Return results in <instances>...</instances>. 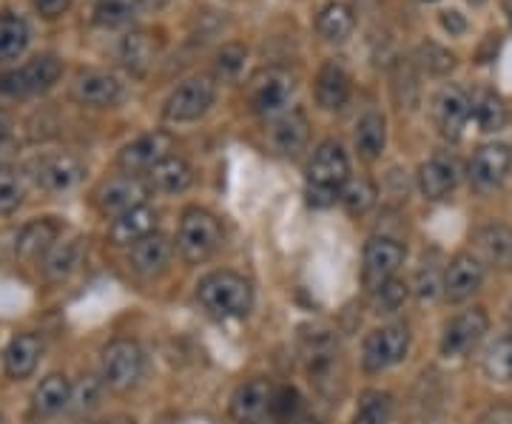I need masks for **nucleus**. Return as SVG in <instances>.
<instances>
[{"label": "nucleus", "instance_id": "nucleus-1", "mask_svg": "<svg viewBox=\"0 0 512 424\" xmlns=\"http://www.w3.org/2000/svg\"><path fill=\"white\" fill-rule=\"evenodd\" d=\"M197 299L202 308L217 319H239L251 311L254 291H251V282L234 271H214L200 279Z\"/></svg>", "mask_w": 512, "mask_h": 424}, {"label": "nucleus", "instance_id": "nucleus-2", "mask_svg": "<svg viewBox=\"0 0 512 424\" xmlns=\"http://www.w3.org/2000/svg\"><path fill=\"white\" fill-rule=\"evenodd\" d=\"M302 359H305V373L311 379V385L322 396H330L336 385L342 382V351H339V342L325 333H311L305 339V348H302Z\"/></svg>", "mask_w": 512, "mask_h": 424}, {"label": "nucleus", "instance_id": "nucleus-3", "mask_svg": "<svg viewBox=\"0 0 512 424\" xmlns=\"http://www.w3.org/2000/svg\"><path fill=\"white\" fill-rule=\"evenodd\" d=\"M63 74V63L57 55H37L26 60L18 69L0 74V94L6 97H32V94L49 92Z\"/></svg>", "mask_w": 512, "mask_h": 424}, {"label": "nucleus", "instance_id": "nucleus-4", "mask_svg": "<svg viewBox=\"0 0 512 424\" xmlns=\"http://www.w3.org/2000/svg\"><path fill=\"white\" fill-rule=\"evenodd\" d=\"M222 242V225L220 220L205 211V208H188L180 220V237H177V245H180V254H183L188 262H205L211 257Z\"/></svg>", "mask_w": 512, "mask_h": 424}, {"label": "nucleus", "instance_id": "nucleus-5", "mask_svg": "<svg viewBox=\"0 0 512 424\" xmlns=\"http://www.w3.org/2000/svg\"><path fill=\"white\" fill-rule=\"evenodd\" d=\"M146 370V353L131 339H114L103 351V382L117 393L131 390Z\"/></svg>", "mask_w": 512, "mask_h": 424}, {"label": "nucleus", "instance_id": "nucleus-6", "mask_svg": "<svg viewBox=\"0 0 512 424\" xmlns=\"http://www.w3.org/2000/svg\"><path fill=\"white\" fill-rule=\"evenodd\" d=\"M217 86L211 77H188L174 92L168 94L163 106V117L168 123H191L200 120L205 111L214 106Z\"/></svg>", "mask_w": 512, "mask_h": 424}, {"label": "nucleus", "instance_id": "nucleus-7", "mask_svg": "<svg viewBox=\"0 0 512 424\" xmlns=\"http://www.w3.org/2000/svg\"><path fill=\"white\" fill-rule=\"evenodd\" d=\"M407 351H410V328L407 325H384L365 339L362 365L367 373H382V370L399 365Z\"/></svg>", "mask_w": 512, "mask_h": 424}, {"label": "nucleus", "instance_id": "nucleus-8", "mask_svg": "<svg viewBox=\"0 0 512 424\" xmlns=\"http://www.w3.org/2000/svg\"><path fill=\"white\" fill-rule=\"evenodd\" d=\"M487 328H490V319L484 314V308L458 314L456 319H450V325L441 333V356H447V359L467 356L484 339Z\"/></svg>", "mask_w": 512, "mask_h": 424}, {"label": "nucleus", "instance_id": "nucleus-9", "mask_svg": "<svg viewBox=\"0 0 512 424\" xmlns=\"http://www.w3.org/2000/svg\"><path fill=\"white\" fill-rule=\"evenodd\" d=\"M174 151V140L171 134L165 131H151V134H143L137 137L134 143L123 146V151L117 154V166L123 168L126 174H143V171H151L157 163H163L165 157H171Z\"/></svg>", "mask_w": 512, "mask_h": 424}, {"label": "nucleus", "instance_id": "nucleus-10", "mask_svg": "<svg viewBox=\"0 0 512 424\" xmlns=\"http://www.w3.org/2000/svg\"><path fill=\"white\" fill-rule=\"evenodd\" d=\"M404 262V248L390 237H373L365 245V285L367 291H379L390 279H396V271Z\"/></svg>", "mask_w": 512, "mask_h": 424}, {"label": "nucleus", "instance_id": "nucleus-11", "mask_svg": "<svg viewBox=\"0 0 512 424\" xmlns=\"http://www.w3.org/2000/svg\"><path fill=\"white\" fill-rule=\"evenodd\" d=\"M72 94L77 103L83 106H94V109H114L123 103L126 89L123 83L111 72H100V69H89V72L77 74Z\"/></svg>", "mask_w": 512, "mask_h": 424}, {"label": "nucleus", "instance_id": "nucleus-12", "mask_svg": "<svg viewBox=\"0 0 512 424\" xmlns=\"http://www.w3.org/2000/svg\"><path fill=\"white\" fill-rule=\"evenodd\" d=\"M293 80L279 69H262L248 83V103L256 114H276L291 100Z\"/></svg>", "mask_w": 512, "mask_h": 424}, {"label": "nucleus", "instance_id": "nucleus-13", "mask_svg": "<svg viewBox=\"0 0 512 424\" xmlns=\"http://www.w3.org/2000/svg\"><path fill=\"white\" fill-rule=\"evenodd\" d=\"M350 180V160L345 148L339 143H322L313 151L311 163H308V185L330 188V191H342V185Z\"/></svg>", "mask_w": 512, "mask_h": 424}, {"label": "nucleus", "instance_id": "nucleus-14", "mask_svg": "<svg viewBox=\"0 0 512 424\" xmlns=\"http://www.w3.org/2000/svg\"><path fill=\"white\" fill-rule=\"evenodd\" d=\"M32 177L40 188L63 194L83 180V163L72 154H43L32 163Z\"/></svg>", "mask_w": 512, "mask_h": 424}, {"label": "nucleus", "instance_id": "nucleus-15", "mask_svg": "<svg viewBox=\"0 0 512 424\" xmlns=\"http://www.w3.org/2000/svg\"><path fill=\"white\" fill-rule=\"evenodd\" d=\"M470 114H473V103L456 86L441 89L433 100V120H436V129L444 140H458L464 134Z\"/></svg>", "mask_w": 512, "mask_h": 424}, {"label": "nucleus", "instance_id": "nucleus-16", "mask_svg": "<svg viewBox=\"0 0 512 424\" xmlns=\"http://www.w3.org/2000/svg\"><path fill=\"white\" fill-rule=\"evenodd\" d=\"M512 166V148L504 143H487L473 154L470 160V183L478 191H493L495 185L504 183V177L510 174Z\"/></svg>", "mask_w": 512, "mask_h": 424}, {"label": "nucleus", "instance_id": "nucleus-17", "mask_svg": "<svg viewBox=\"0 0 512 424\" xmlns=\"http://www.w3.org/2000/svg\"><path fill=\"white\" fill-rule=\"evenodd\" d=\"M484 282V262L476 254H456L444 271V296L450 302H467Z\"/></svg>", "mask_w": 512, "mask_h": 424}, {"label": "nucleus", "instance_id": "nucleus-18", "mask_svg": "<svg viewBox=\"0 0 512 424\" xmlns=\"http://www.w3.org/2000/svg\"><path fill=\"white\" fill-rule=\"evenodd\" d=\"M148 191H151L148 183H143L134 174H126V177H114V180L103 185L97 191V203H100L103 214L120 217V214H126V211L137 208V205H146Z\"/></svg>", "mask_w": 512, "mask_h": 424}, {"label": "nucleus", "instance_id": "nucleus-19", "mask_svg": "<svg viewBox=\"0 0 512 424\" xmlns=\"http://www.w3.org/2000/svg\"><path fill=\"white\" fill-rule=\"evenodd\" d=\"M274 402V388L268 385V379H251L245 385H239L237 393L231 396V416L239 424L259 422Z\"/></svg>", "mask_w": 512, "mask_h": 424}, {"label": "nucleus", "instance_id": "nucleus-20", "mask_svg": "<svg viewBox=\"0 0 512 424\" xmlns=\"http://www.w3.org/2000/svg\"><path fill=\"white\" fill-rule=\"evenodd\" d=\"M268 143L282 157L299 154L305 148V143H308V117L302 111L279 114L271 123V129H268Z\"/></svg>", "mask_w": 512, "mask_h": 424}, {"label": "nucleus", "instance_id": "nucleus-21", "mask_svg": "<svg viewBox=\"0 0 512 424\" xmlns=\"http://www.w3.org/2000/svg\"><path fill=\"white\" fill-rule=\"evenodd\" d=\"M456 183H458V168L450 157L436 154V157H430L427 163H421L419 191L427 197V200L439 203V200H444V197H450V194H453V188H456Z\"/></svg>", "mask_w": 512, "mask_h": 424}, {"label": "nucleus", "instance_id": "nucleus-22", "mask_svg": "<svg viewBox=\"0 0 512 424\" xmlns=\"http://www.w3.org/2000/svg\"><path fill=\"white\" fill-rule=\"evenodd\" d=\"M151 234H157V211L148 205H137L126 214L114 217L109 228V237L114 245H134V242L146 240Z\"/></svg>", "mask_w": 512, "mask_h": 424}, {"label": "nucleus", "instance_id": "nucleus-23", "mask_svg": "<svg viewBox=\"0 0 512 424\" xmlns=\"http://www.w3.org/2000/svg\"><path fill=\"white\" fill-rule=\"evenodd\" d=\"M43 345L35 333H20L15 336L6 351H3V370L9 379H29L35 373L37 362H40Z\"/></svg>", "mask_w": 512, "mask_h": 424}, {"label": "nucleus", "instance_id": "nucleus-24", "mask_svg": "<svg viewBox=\"0 0 512 424\" xmlns=\"http://www.w3.org/2000/svg\"><path fill=\"white\" fill-rule=\"evenodd\" d=\"M174 254V245L163 234H151L146 240L134 242L131 245V268L143 277H154V274H163L171 262Z\"/></svg>", "mask_w": 512, "mask_h": 424}, {"label": "nucleus", "instance_id": "nucleus-25", "mask_svg": "<svg viewBox=\"0 0 512 424\" xmlns=\"http://www.w3.org/2000/svg\"><path fill=\"white\" fill-rule=\"evenodd\" d=\"M60 231H63V225L55 217H40V220L23 225V231L18 234V245H15L18 257L37 259L40 254H49L52 245L60 240Z\"/></svg>", "mask_w": 512, "mask_h": 424}, {"label": "nucleus", "instance_id": "nucleus-26", "mask_svg": "<svg viewBox=\"0 0 512 424\" xmlns=\"http://www.w3.org/2000/svg\"><path fill=\"white\" fill-rule=\"evenodd\" d=\"M350 100V74L339 63H325L316 77V103L322 109L339 111Z\"/></svg>", "mask_w": 512, "mask_h": 424}, {"label": "nucleus", "instance_id": "nucleus-27", "mask_svg": "<svg viewBox=\"0 0 512 424\" xmlns=\"http://www.w3.org/2000/svg\"><path fill=\"white\" fill-rule=\"evenodd\" d=\"M476 257L495 268H512V231L507 225H484L476 234Z\"/></svg>", "mask_w": 512, "mask_h": 424}, {"label": "nucleus", "instance_id": "nucleus-28", "mask_svg": "<svg viewBox=\"0 0 512 424\" xmlns=\"http://www.w3.org/2000/svg\"><path fill=\"white\" fill-rule=\"evenodd\" d=\"M191 183H194V171L183 157H174V154L148 171V188L157 194H183Z\"/></svg>", "mask_w": 512, "mask_h": 424}, {"label": "nucleus", "instance_id": "nucleus-29", "mask_svg": "<svg viewBox=\"0 0 512 424\" xmlns=\"http://www.w3.org/2000/svg\"><path fill=\"white\" fill-rule=\"evenodd\" d=\"M72 393V382L63 373H52L37 385L35 396H32V407L40 416H52V413H60L63 407L72 402Z\"/></svg>", "mask_w": 512, "mask_h": 424}, {"label": "nucleus", "instance_id": "nucleus-30", "mask_svg": "<svg viewBox=\"0 0 512 424\" xmlns=\"http://www.w3.org/2000/svg\"><path fill=\"white\" fill-rule=\"evenodd\" d=\"M353 143H356V151H359L362 160H367V163L379 160L384 151V143H387V123H384L382 114H376V111L365 114V117L356 123V137H353Z\"/></svg>", "mask_w": 512, "mask_h": 424}, {"label": "nucleus", "instance_id": "nucleus-31", "mask_svg": "<svg viewBox=\"0 0 512 424\" xmlns=\"http://www.w3.org/2000/svg\"><path fill=\"white\" fill-rule=\"evenodd\" d=\"M353 26H356V18H353V9L348 3H328L319 18H316V32L322 40L328 43H345L350 35H353Z\"/></svg>", "mask_w": 512, "mask_h": 424}, {"label": "nucleus", "instance_id": "nucleus-32", "mask_svg": "<svg viewBox=\"0 0 512 424\" xmlns=\"http://www.w3.org/2000/svg\"><path fill=\"white\" fill-rule=\"evenodd\" d=\"M154 55H157V46L148 32H128L117 46V57L131 74H146L148 66L154 63Z\"/></svg>", "mask_w": 512, "mask_h": 424}, {"label": "nucleus", "instance_id": "nucleus-33", "mask_svg": "<svg viewBox=\"0 0 512 424\" xmlns=\"http://www.w3.org/2000/svg\"><path fill=\"white\" fill-rule=\"evenodd\" d=\"M80 257H83V240L80 237H74V240H57L52 245V251L43 259V274H46V279H52V282H60V279L69 277L74 268L80 265Z\"/></svg>", "mask_w": 512, "mask_h": 424}, {"label": "nucleus", "instance_id": "nucleus-34", "mask_svg": "<svg viewBox=\"0 0 512 424\" xmlns=\"http://www.w3.org/2000/svg\"><path fill=\"white\" fill-rule=\"evenodd\" d=\"M143 15V0H97L94 23L103 29H120Z\"/></svg>", "mask_w": 512, "mask_h": 424}, {"label": "nucleus", "instance_id": "nucleus-35", "mask_svg": "<svg viewBox=\"0 0 512 424\" xmlns=\"http://www.w3.org/2000/svg\"><path fill=\"white\" fill-rule=\"evenodd\" d=\"M29 46V26L18 15H0V63L18 60Z\"/></svg>", "mask_w": 512, "mask_h": 424}, {"label": "nucleus", "instance_id": "nucleus-36", "mask_svg": "<svg viewBox=\"0 0 512 424\" xmlns=\"http://www.w3.org/2000/svg\"><path fill=\"white\" fill-rule=\"evenodd\" d=\"M473 117H476L481 131H501L510 120V111L504 106V100L493 92H478L473 100Z\"/></svg>", "mask_w": 512, "mask_h": 424}, {"label": "nucleus", "instance_id": "nucleus-37", "mask_svg": "<svg viewBox=\"0 0 512 424\" xmlns=\"http://www.w3.org/2000/svg\"><path fill=\"white\" fill-rule=\"evenodd\" d=\"M484 373L493 382H512V333L490 342L484 351Z\"/></svg>", "mask_w": 512, "mask_h": 424}, {"label": "nucleus", "instance_id": "nucleus-38", "mask_svg": "<svg viewBox=\"0 0 512 424\" xmlns=\"http://www.w3.org/2000/svg\"><path fill=\"white\" fill-rule=\"evenodd\" d=\"M393 416V399L382 390H367L362 402L356 407L353 424H387Z\"/></svg>", "mask_w": 512, "mask_h": 424}, {"label": "nucleus", "instance_id": "nucleus-39", "mask_svg": "<svg viewBox=\"0 0 512 424\" xmlns=\"http://www.w3.org/2000/svg\"><path fill=\"white\" fill-rule=\"evenodd\" d=\"M416 63H419L421 69H424L427 74L444 77V74L453 72V66H456V55H453L450 49L439 46V43L427 40V43H421L419 49H416Z\"/></svg>", "mask_w": 512, "mask_h": 424}, {"label": "nucleus", "instance_id": "nucleus-40", "mask_svg": "<svg viewBox=\"0 0 512 424\" xmlns=\"http://www.w3.org/2000/svg\"><path fill=\"white\" fill-rule=\"evenodd\" d=\"M339 200L345 203L350 214H365L370 205L376 203V185L370 183L367 177L359 180H348L339 191Z\"/></svg>", "mask_w": 512, "mask_h": 424}, {"label": "nucleus", "instance_id": "nucleus-41", "mask_svg": "<svg viewBox=\"0 0 512 424\" xmlns=\"http://www.w3.org/2000/svg\"><path fill=\"white\" fill-rule=\"evenodd\" d=\"M23 197H26V188L18 171L12 166H0V214L18 211Z\"/></svg>", "mask_w": 512, "mask_h": 424}, {"label": "nucleus", "instance_id": "nucleus-42", "mask_svg": "<svg viewBox=\"0 0 512 424\" xmlns=\"http://www.w3.org/2000/svg\"><path fill=\"white\" fill-rule=\"evenodd\" d=\"M245 46H239V43H228V46H222L220 52H217V60H214V72L222 80H231V77H237L242 72V66H245Z\"/></svg>", "mask_w": 512, "mask_h": 424}, {"label": "nucleus", "instance_id": "nucleus-43", "mask_svg": "<svg viewBox=\"0 0 512 424\" xmlns=\"http://www.w3.org/2000/svg\"><path fill=\"white\" fill-rule=\"evenodd\" d=\"M407 294L410 291H407V285H404L402 279H390L387 285H382L376 291V308H379V314H396L404 305Z\"/></svg>", "mask_w": 512, "mask_h": 424}, {"label": "nucleus", "instance_id": "nucleus-44", "mask_svg": "<svg viewBox=\"0 0 512 424\" xmlns=\"http://www.w3.org/2000/svg\"><path fill=\"white\" fill-rule=\"evenodd\" d=\"M299 393L293 388H282L274 390V402H271V413H274L276 419H282V422L293 424L299 419Z\"/></svg>", "mask_w": 512, "mask_h": 424}, {"label": "nucleus", "instance_id": "nucleus-45", "mask_svg": "<svg viewBox=\"0 0 512 424\" xmlns=\"http://www.w3.org/2000/svg\"><path fill=\"white\" fill-rule=\"evenodd\" d=\"M439 288H444V277H439V268L430 262H424L419 268V274H416V294L421 299H433V296L439 294Z\"/></svg>", "mask_w": 512, "mask_h": 424}, {"label": "nucleus", "instance_id": "nucleus-46", "mask_svg": "<svg viewBox=\"0 0 512 424\" xmlns=\"http://www.w3.org/2000/svg\"><path fill=\"white\" fill-rule=\"evenodd\" d=\"M32 6H35V12L40 15V18L57 20L60 15H66V12H69L72 0H32Z\"/></svg>", "mask_w": 512, "mask_h": 424}, {"label": "nucleus", "instance_id": "nucleus-47", "mask_svg": "<svg viewBox=\"0 0 512 424\" xmlns=\"http://www.w3.org/2000/svg\"><path fill=\"white\" fill-rule=\"evenodd\" d=\"M478 424H512V405H493L487 413H481Z\"/></svg>", "mask_w": 512, "mask_h": 424}, {"label": "nucleus", "instance_id": "nucleus-48", "mask_svg": "<svg viewBox=\"0 0 512 424\" xmlns=\"http://www.w3.org/2000/svg\"><path fill=\"white\" fill-rule=\"evenodd\" d=\"M441 26L450 32V35H464L467 32V20H464V15L461 12H441Z\"/></svg>", "mask_w": 512, "mask_h": 424}, {"label": "nucleus", "instance_id": "nucleus-49", "mask_svg": "<svg viewBox=\"0 0 512 424\" xmlns=\"http://www.w3.org/2000/svg\"><path fill=\"white\" fill-rule=\"evenodd\" d=\"M94 382H89V390H86V385H83V393H80V407H89L94 405Z\"/></svg>", "mask_w": 512, "mask_h": 424}, {"label": "nucleus", "instance_id": "nucleus-50", "mask_svg": "<svg viewBox=\"0 0 512 424\" xmlns=\"http://www.w3.org/2000/svg\"><path fill=\"white\" fill-rule=\"evenodd\" d=\"M9 129H12V120H9V114H6V111L0 109V140L9 134Z\"/></svg>", "mask_w": 512, "mask_h": 424}, {"label": "nucleus", "instance_id": "nucleus-51", "mask_svg": "<svg viewBox=\"0 0 512 424\" xmlns=\"http://www.w3.org/2000/svg\"><path fill=\"white\" fill-rule=\"evenodd\" d=\"M507 18H510L512 23V0H507Z\"/></svg>", "mask_w": 512, "mask_h": 424}, {"label": "nucleus", "instance_id": "nucleus-52", "mask_svg": "<svg viewBox=\"0 0 512 424\" xmlns=\"http://www.w3.org/2000/svg\"><path fill=\"white\" fill-rule=\"evenodd\" d=\"M510 322H512V305H510Z\"/></svg>", "mask_w": 512, "mask_h": 424}, {"label": "nucleus", "instance_id": "nucleus-53", "mask_svg": "<svg viewBox=\"0 0 512 424\" xmlns=\"http://www.w3.org/2000/svg\"><path fill=\"white\" fill-rule=\"evenodd\" d=\"M0 424H3V416H0Z\"/></svg>", "mask_w": 512, "mask_h": 424}, {"label": "nucleus", "instance_id": "nucleus-54", "mask_svg": "<svg viewBox=\"0 0 512 424\" xmlns=\"http://www.w3.org/2000/svg\"><path fill=\"white\" fill-rule=\"evenodd\" d=\"M427 3H430V0H427Z\"/></svg>", "mask_w": 512, "mask_h": 424}]
</instances>
